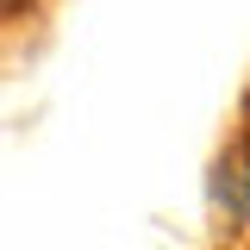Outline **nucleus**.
Listing matches in <instances>:
<instances>
[{"label":"nucleus","instance_id":"nucleus-1","mask_svg":"<svg viewBox=\"0 0 250 250\" xmlns=\"http://www.w3.org/2000/svg\"><path fill=\"white\" fill-rule=\"evenodd\" d=\"M213 194H219V207L231 219H250V163L244 156H225L213 169Z\"/></svg>","mask_w":250,"mask_h":250}]
</instances>
